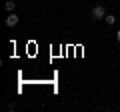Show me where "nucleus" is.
Returning a JSON list of instances; mask_svg holds the SVG:
<instances>
[{
  "label": "nucleus",
  "mask_w": 120,
  "mask_h": 112,
  "mask_svg": "<svg viewBox=\"0 0 120 112\" xmlns=\"http://www.w3.org/2000/svg\"><path fill=\"white\" fill-rule=\"evenodd\" d=\"M90 16H92V20H104V16H106L104 6L102 4H96L94 8H92V12H90Z\"/></svg>",
  "instance_id": "nucleus-1"
},
{
  "label": "nucleus",
  "mask_w": 120,
  "mask_h": 112,
  "mask_svg": "<svg viewBox=\"0 0 120 112\" xmlns=\"http://www.w3.org/2000/svg\"><path fill=\"white\" fill-rule=\"evenodd\" d=\"M18 24V16H16V14H8V18H6V26H16Z\"/></svg>",
  "instance_id": "nucleus-2"
},
{
  "label": "nucleus",
  "mask_w": 120,
  "mask_h": 112,
  "mask_svg": "<svg viewBox=\"0 0 120 112\" xmlns=\"http://www.w3.org/2000/svg\"><path fill=\"white\" fill-rule=\"evenodd\" d=\"M4 8L8 10V12H12V10L16 8V2H12V0H10V2H6V4H4Z\"/></svg>",
  "instance_id": "nucleus-3"
},
{
  "label": "nucleus",
  "mask_w": 120,
  "mask_h": 112,
  "mask_svg": "<svg viewBox=\"0 0 120 112\" xmlns=\"http://www.w3.org/2000/svg\"><path fill=\"white\" fill-rule=\"evenodd\" d=\"M104 20H106V22H108V26H110V24H114V22H116V18L112 16V14H106V16H104Z\"/></svg>",
  "instance_id": "nucleus-4"
},
{
  "label": "nucleus",
  "mask_w": 120,
  "mask_h": 112,
  "mask_svg": "<svg viewBox=\"0 0 120 112\" xmlns=\"http://www.w3.org/2000/svg\"><path fill=\"white\" fill-rule=\"evenodd\" d=\"M116 40H118V42H120V30L116 32Z\"/></svg>",
  "instance_id": "nucleus-5"
}]
</instances>
